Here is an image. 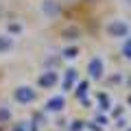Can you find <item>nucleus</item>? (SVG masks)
Instances as JSON below:
<instances>
[{
  "instance_id": "7ed1b4c3",
  "label": "nucleus",
  "mask_w": 131,
  "mask_h": 131,
  "mask_svg": "<svg viewBox=\"0 0 131 131\" xmlns=\"http://www.w3.org/2000/svg\"><path fill=\"white\" fill-rule=\"evenodd\" d=\"M88 70H90V77H92V79H101V77H103V61L98 59H92L90 61V66H88Z\"/></svg>"
},
{
  "instance_id": "f3484780",
  "label": "nucleus",
  "mask_w": 131,
  "mask_h": 131,
  "mask_svg": "<svg viewBox=\"0 0 131 131\" xmlns=\"http://www.w3.org/2000/svg\"><path fill=\"white\" fill-rule=\"evenodd\" d=\"M129 103H131V98H129Z\"/></svg>"
},
{
  "instance_id": "423d86ee",
  "label": "nucleus",
  "mask_w": 131,
  "mask_h": 131,
  "mask_svg": "<svg viewBox=\"0 0 131 131\" xmlns=\"http://www.w3.org/2000/svg\"><path fill=\"white\" fill-rule=\"evenodd\" d=\"M55 83H57V72H52V70L39 77V85H42V88H52Z\"/></svg>"
},
{
  "instance_id": "6e6552de",
  "label": "nucleus",
  "mask_w": 131,
  "mask_h": 131,
  "mask_svg": "<svg viewBox=\"0 0 131 131\" xmlns=\"http://www.w3.org/2000/svg\"><path fill=\"white\" fill-rule=\"evenodd\" d=\"M13 48V39L7 37V35H0V52H7Z\"/></svg>"
},
{
  "instance_id": "4468645a",
  "label": "nucleus",
  "mask_w": 131,
  "mask_h": 131,
  "mask_svg": "<svg viewBox=\"0 0 131 131\" xmlns=\"http://www.w3.org/2000/svg\"><path fill=\"white\" fill-rule=\"evenodd\" d=\"M125 55H127V57H129V59H131V42H129V44H127V46H125Z\"/></svg>"
},
{
  "instance_id": "f03ea898",
  "label": "nucleus",
  "mask_w": 131,
  "mask_h": 131,
  "mask_svg": "<svg viewBox=\"0 0 131 131\" xmlns=\"http://www.w3.org/2000/svg\"><path fill=\"white\" fill-rule=\"evenodd\" d=\"M15 101H18V103H22V105L33 103V101H35V92H33L28 85H20V88L15 90Z\"/></svg>"
},
{
  "instance_id": "dca6fc26",
  "label": "nucleus",
  "mask_w": 131,
  "mask_h": 131,
  "mask_svg": "<svg viewBox=\"0 0 131 131\" xmlns=\"http://www.w3.org/2000/svg\"><path fill=\"white\" fill-rule=\"evenodd\" d=\"M127 2H129V5H131V0H127Z\"/></svg>"
},
{
  "instance_id": "39448f33",
  "label": "nucleus",
  "mask_w": 131,
  "mask_h": 131,
  "mask_svg": "<svg viewBox=\"0 0 131 131\" xmlns=\"http://www.w3.org/2000/svg\"><path fill=\"white\" fill-rule=\"evenodd\" d=\"M42 11L46 15H57L61 11V5H59V2H55V0H46V2L42 5Z\"/></svg>"
},
{
  "instance_id": "20e7f679",
  "label": "nucleus",
  "mask_w": 131,
  "mask_h": 131,
  "mask_svg": "<svg viewBox=\"0 0 131 131\" xmlns=\"http://www.w3.org/2000/svg\"><path fill=\"white\" fill-rule=\"evenodd\" d=\"M63 105H66L63 96H52V98H48L46 109H48V112H61V109H63Z\"/></svg>"
},
{
  "instance_id": "ddd939ff",
  "label": "nucleus",
  "mask_w": 131,
  "mask_h": 131,
  "mask_svg": "<svg viewBox=\"0 0 131 131\" xmlns=\"http://www.w3.org/2000/svg\"><path fill=\"white\" fill-rule=\"evenodd\" d=\"M9 31H11V33H20V31H22V26H20V24H11Z\"/></svg>"
},
{
  "instance_id": "1a4fd4ad",
  "label": "nucleus",
  "mask_w": 131,
  "mask_h": 131,
  "mask_svg": "<svg viewBox=\"0 0 131 131\" xmlns=\"http://www.w3.org/2000/svg\"><path fill=\"white\" fill-rule=\"evenodd\" d=\"M85 92H88V83L83 81V83L79 85V90H77V96H79V98H83V101H85Z\"/></svg>"
},
{
  "instance_id": "2eb2a0df",
  "label": "nucleus",
  "mask_w": 131,
  "mask_h": 131,
  "mask_svg": "<svg viewBox=\"0 0 131 131\" xmlns=\"http://www.w3.org/2000/svg\"><path fill=\"white\" fill-rule=\"evenodd\" d=\"M15 131H24V127H18V129H15Z\"/></svg>"
},
{
  "instance_id": "f257e3e1",
  "label": "nucleus",
  "mask_w": 131,
  "mask_h": 131,
  "mask_svg": "<svg viewBox=\"0 0 131 131\" xmlns=\"http://www.w3.org/2000/svg\"><path fill=\"white\" fill-rule=\"evenodd\" d=\"M129 31H131L129 24L122 22V20H120V22L116 20V22H112V24L107 26V33L112 35V37H125V35H129Z\"/></svg>"
},
{
  "instance_id": "9b49d317",
  "label": "nucleus",
  "mask_w": 131,
  "mask_h": 131,
  "mask_svg": "<svg viewBox=\"0 0 131 131\" xmlns=\"http://www.w3.org/2000/svg\"><path fill=\"white\" fill-rule=\"evenodd\" d=\"M63 37H79V31H77V28H68V31L63 33Z\"/></svg>"
},
{
  "instance_id": "0eeeda50",
  "label": "nucleus",
  "mask_w": 131,
  "mask_h": 131,
  "mask_svg": "<svg viewBox=\"0 0 131 131\" xmlns=\"http://www.w3.org/2000/svg\"><path fill=\"white\" fill-rule=\"evenodd\" d=\"M74 81H77V72L72 70H68V74H66V79H63V90H70L72 85H74Z\"/></svg>"
},
{
  "instance_id": "f8f14e48",
  "label": "nucleus",
  "mask_w": 131,
  "mask_h": 131,
  "mask_svg": "<svg viewBox=\"0 0 131 131\" xmlns=\"http://www.w3.org/2000/svg\"><path fill=\"white\" fill-rule=\"evenodd\" d=\"M63 55H66V57H77V55H79V50H77V48H66Z\"/></svg>"
},
{
  "instance_id": "9d476101",
  "label": "nucleus",
  "mask_w": 131,
  "mask_h": 131,
  "mask_svg": "<svg viewBox=\"0 0 131 131\" xmlns=\"http://www.w3.org/2000/svg\"><path fill=\"white\" fill-rule=\"evenodd\" d=\"M11 118V114H9V109H5V107H0V120L5 122V120H9Z\"/></svg>"
}]
</instances>
